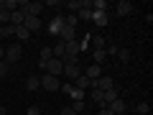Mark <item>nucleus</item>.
I'll list each match as a JSON object with an SVG mask.
<instances>
[{"label":"nucleus","mask_w":153,"mask_h":115,"mask_svg":"<svg viewBox=\"0 0 153 115\" xmlns=\"http://www.w3.org/2000/svg\"><path fill=\"white\" fill-rule=\"evenodd\" d=\"M21 56H23V46H21V44H8V46H5V64H8V66H10V64H18Z\"/></svg>","instance_id":"f257e3e1"},{"label":"nucleus","mask_w":153,"mask_h":115,"mask_svg":"<svg viewBox=\"0 0 153 115\" xmlns=\"http://www.w3.org/2000/svg\"><path fill=\"white\" fill-rule=\"evenodd\" d=\"M38 69H44V74L59 77V74H61V69H64V64H61V59H49L46 64H41V61H38Z\"/></svg>","instance_id":"f03ea898"},{"label":"nucleus","mask_w":153,"mask_h":115,"mask_svg":"<svg viewBox=\"0 0 153 115\" xmlns=\"http://www.w3.org/2000/svg\"><path fill=\"white\" fill-rule=\"evenodd\" d=\"M41 90H46V92H56V90H61V82H59V77L44 74V77H41Z\"/></svg>","instance_id":"7ed1b4c3"},{"label":"nucleus","mask_w":153,"mask_h":115,"mask_svg":"<svg viewBox=\"0 0 153 115\" xmlns=\"http://www.w3.org/2000/svg\"><path fill=\"white\" fill-rule=\"evenodd\" d=\"M76 18L84 23H92V0H82V8H79Z\"/></svg>","instance_id":"20e7f679"},{"label":"nucleus","mask_w":153,"mask_h":115,"mask_svg":"<svg viewBox=\"0 0 153 115\" xmlns=\"http://www.w3.org/2000/svg\"><path fill=\"white\" fill-rule=\"evenodd\" d=\"M61 74L66 77V82H74L76 77L82 74V69H79V64H64V69H61Z\"/></svg>","instance_id":"39448f33"},{"label":"nucleus","mask_w":153,"mask_h":115,"mask_svg":"<svg viewBox=\"0 0 153 115\" xmlns=\"http://www.w3.org/2000/svg\"><path fill=\"white\" fill-rule=\"evenodd\" d=\"M61 28H64V16H54V18L49 21V26H46V31L54 33V36H59Z\"/></svg>","instance_id":"423d86ee"},{"label":"nucleus","mask_w":153,"mask_h":115,"mask_svg":"<svg viewBox=\"0 0 153 115\" xmlns=\"http://www.w3.org/2000/svg\"><path fill=\"white\" fill-rule=\"evenodd\" d=\"M92 23H94L97 28H105V26L110 23V16H107L105 10H92Z\"/></svg>","instance_id":"0eeeda50"},{"label":"nucleus","mask_w":153,"mask_h":115,"mask_svg":"<svg viewBox=\"0 0 153 115\" xmlns=\"http://www.w3.org/2000/svg\"><path fill=\"white\" fill-rule=\"evenodd\" d=\"M23 26L33 33V31H41V28H44V21H41V18H33V16H26L23 18Z\"/></svg>","instance_id":"6e6552de"},{"label":"nucleus","mask_w":153,"mask_h":115,"mask_svg":"<svg viewBox=\"0 0 153 115\" xmlns=\"http://www.w3.org/2000/svg\"><path fill=\"white\" fill-rule=\"evenodd\" d=\"M59 41L61 44H69V41H76V28H69V26H64L59 31Z\"/></svg>","instance_id":"1a4fd4ad"},{"label":"nucleus","mask_w":153,"mask_h":115,"mask_svg":"<svg viewBox=\"0 0 153 115\" xmlns=\"http://www.w3.org/2000/svg\"><path fill=\"white\" fill-rule=\"evenodd\" d=\"M107 110H110L112 115H120V113H125V110H128V105H125V100L120 97V100H115V102H110Z\"/></svg>","instance_id":"9d476101"},{"label":"nucleus","mask_w":153,"mask_h":115,"mask_svg":"<svg viewBox=\"0 0 153 115\" xmlns=\"http://www.w3.org/2000/svg\"><path fill=\"white\" fill-rule=\"evenodd\" d=\"M102 97H105V105H110V102H115V100H120V90H117V87H110V90H105V92H102Z\"/></svg>","instance_id":"9b49d317"},{"label":"nucleus","mask_w":153,"mask_h":115,"mask_svg":"<svg viewBox=\"0 0 153 115\" xmlns=\"http://www.w3.org/2000/svg\"><path fill=\"white\" fill-rule=\"evenodd\" d=\"M105 36H100V33H92V38H89V46H94L92 51H100V49H105Z\"/></svg>","instance_id":"f8f14e48"},{"label":"nucleus","mask_w":153,"mask_h":115,"mask_svg":"<svg viewBox=\"0 0 153 115\" xmlns=\"http://www.w3.org/2000/svg\"><path fill=\"white\" fill-rule=\"evenodd\" d=\"M71 84H74L76 90H82V92H87V90L92 87V84H89V79H87V77H84V74H79V77H76V79H74V82H71Z\"/></svg>","instance_id":"ddd939ff"},{"label":"nucleus","mask_w":153,"mask_h":115,"mask_svg":"<svg viewBox=\"0 0 153 115\" xmlns=\"http://www.w3.org/2000/svg\"><path fill=\"white\" fill-rule=\"evenodd\" d=\"M38 87H41V77L31 74V77H28V79H26V90H28V92H36Z\"/></svg>","instance_id":"4468645a"},{"label":"nucleus","mask_w":153,"mask_h":115,"mask_svg":"<svg viewBox=\"0 0 153 115\" xmlns=\"http://www.w3.org/2000/svg\"><path fill=\"white\" fill-rule=\"evenodd\" d=\"M64 8H66V13L76 16V13H79V8H82V0H66V3H64Z\"/></svg>","instance_id":"2eb2a0df"},{"label":"nucleus","mask_w":153,"mask_h":115,"mask_svg":"<svg viewBox=\"0 0 153 115\" xmlns=\"http://www.w3.org/2000/svg\"><path fill=\"white\" fill-rule=\"evenodd\" d=\"M115 10H117V16H128V13H133V5L128 0H120V3L115 5Z\"/></svg>","instance_id":"dca6fc26"},{"label":"nucleus","mask_w":153,"mask_h":115,"mask_svg":"<svg viewBox=\"0 0 153 115\" xmlns=\"http://www.w3.org/2000/svg\"><path fill=\"white\" fill-rule=\"evenodd\" d=\"M89 100L97 102L100 108H107V105H105V97H102V90H89Z\"/></svg>","instance_id":"f3484780"},{"label":"nucleus","mask_w":153,"mask_h":115,"mask_svg":"<svg viewBox=\"0 0 153 115\" xmlns=\"http://www.w3.org/2000/svg\"><path fill=\"white\" fill-rule=\"evenodd\" d=\"M84 77H87V79H100V77H102V66L92 64V66L87 69V74H84Z\"/></svg>","instance_id":"a211bd4d"},{"label":"nucleus","mask_w":153,"mask_h":115,"mask_svg":"<svg viewBox=\"0 0 153 115\" xmlns=\"http://www.w3.org/2000/svg\"><path fill=\"white\" fill-rule=\"evenodd\" d=\"M16 38L18 41H28V38H31V31H28L26 26H16Z\"/></svg>","instance_id":"6ab92c4d"},{"label":"nucleus","mask_w":153,"mask_h":115,"mask_svg":"<svg viewBox=\"0 0 153 115\" xmlns=\"http://www.w3.org/2000/svg\"><path fill=\"white\" fill-rule=\"evenodd\" d=\"M0 8L8 13H16L18 10V0H0Z\"/></svg>","instance_id":"aec40b11"},{"label":"nucleus","mask_w":153,"mask_h":115,"mask_svg":"<svg viewBox=\"0 0 153 115\" xmlns=\"http://www.w3.org/2000/svg\"><path fill=\"white\" fill-rule=\"evenodd\" d=\"M64 54L79 56V44H76V41H69V44H64Z\"/></svg>","instance_id":"412c9836"},{"label":"nucleus","mask_w":153,"mask_h":115,"mask_svg":"<svg viewBox=\"0 0 153 115\" xmlns=\"http://www.w3.org/2000/svg\"><path fill=\"white\" fill-rule=\"evenodd\" d=\"M0 36H3V38H5V36H16V26H13V23L0 26Z\"/></svg>","instance_id":"4be33fe9"},{"label":"nucleus","mask_w":153,"mask_h":115,"mask_svg":"<svg viewBox=\"0 0 153 115\" xmlns=\"http://www.w3.org/2000/svg\"><path fill=\"white\" fill-rule=\"evenodd\" d=\"M92 59H94V64L100 66L105 59H107V51H105V49H100V51H92Z\"/></svg>","instance_id":"5701e85b"},{"label":"nucleus","mask_w":153,"mask_h":115,"mask_svg":"<svg viewBox=\"0 0 153 115\" xmlns=\"http://www.w3.org/2000/svg\"><path fill=\"white\" fill-rule=\"evenodd\" d=\"M69 108H71V110H74V113H76V115H84V100H74V102H71V105H69Z\"/></svg>","instance_id":"b1692460"},{"label":"nucleus","mask_w":153,"mask_h":115,"mask_svg":"<svg viewBox=\"0 0 153 115\" xmlns=\"http://www.w3.org/2000/svg\"><path fill=\"white\" fill-rule=\"evenodd\" d=\"M23 18H26V16H23L21 10H16V13H10V23H13V26H23Z\"/></svg>","instance_id":"393cba45"},{"label":"nucleus","mask_w":153,"mask_h":115,"mask_svg":"<svg viewBox=\"0 0 153 115\" xmlns=\"http://www.w3.org/2000/svg\"><path fill=\"white\" fill-rule=\"evenodd\" d=\"M49 59H54V54H51V46H44V49H41V64H46Z\"/></svg>","instance_id":"a878e982"},{"label":"nucleus","mask_w":153,"mask_h":115,"mask_svg":"<svg viewBox=\"0 0 153 115\" xmlns=\"http://www.w3.org/2000/svg\"><path fill=\"white\" fill-rule=\"evenodd\" d=\"M115 56H117V59H120V61H130V49H117V54H115Z\"/></svg>","instance_id":"bb28decb"},{"label":"nucleus","mask_w":153,"mask_h":115,"mask_svg":"<svg viewBox=\"0 0 153 115\" xmlns=\"http://www.w3.org/2000/svg\"><path fill=\"white\" fill-rule=\"evenodd\" d=\"M92 10H105L107 13V3L105 0H92Z\"/></svg>","instance_id":"cd10ccee"},{"label":"nucleus","mask_w":153,"mask_h":115,"mask_svg":"<svg viewBox=\"0 0 153 115\" xmlns=\"http://www.w3.org/2000/svg\"><path fill=\"white\" fill-rule=\"evenodd\" d=\"M5 23H10V13L0 8V26H5Z\"/></svg>","instance_id":"c85d7f7f"},{"label":"nucleus","mask_w":153,"mask_h":115,"mask_svg":"<svg viewBox=\"0 0 153 115\" xmlns=\"http://www.w3.org/2000/svg\"><path fill=\"white\" fill-rule=\"evenodd\" d=\"M148 110H151V108H148V102H138V108H135V113H140V115H146Z\"/></svg>","instance_id":"c756f323"},{"label":"nucleus","mask_w":153,"mask_h":115,"mask_svg":"<svg viewBox=\"0 0 153 115\" xmlns=\"http://www.w3.org/2000/svg\"><path fill=\"white\" fill-rule=\"evenodd\" d=\"M8 74V64H5V59H0V79Z\"/></svg>","instance_id":"7c9ffc66"},{"label":"nucleus","mask_w":153,"mask_h":115,"mask_svg":"<svg viewBox=\"0 0 153 115\" xmlns=\"http://www.w3.org/2000/svg\"><path fill=\"white\" fill-rule=\"evenodd\" d=\"M26 115H41V108H36V105H31V108L26 110Z\"/></svg>","instance_id":"2f4dec72"},{"label":"nucleus","mask_w":153,"mask_h":115,"mask_svg":"<svg viewBox=\"0 0 153 115\" xmlns=\"http://www.w3.org/2000/svg\"><path fill=\"white\" fill-rule=\"evenodd\" d=\"M56 5H61L59 0H46V3H44V8H56Z\"/></svg>","instance_id":"473e14b6"},{"label":"nucleus","mask_w":153,"mask_h":115,"mask_svg":"<svg viewBox=\"0 0 153 115\" xmlns=\"http://www.w3.org/2000/svg\"><path fill=\"white\" fill-rule=\"evenodd\" d=\"M61 115H76V113H74L71 108H64V110H61Z\"/></svg>","instance_id":"72a5a7b5"},{"label":"nucleus","mask_w":153,"mask_h":115,"mask_svg":"<svg viewBox=\"0 0 153 115\" xmlns=\"http://www.w3.org/2000/svg\"><path fill=\"white\" fill-rule=\"evenodd\" d=\"M100 115H112V113H110L107 108H102V110H100Z\"/></svg>","instance_id":"f704fd0d"},{"label":"nucleus","mask_w":153,"mask_h":115,"mask_svg":"<svg viewBox=\"0 0 153 115\" xmlns=\"http://www.w3.org/2000/svg\"><path fill=\"white\" fill-rule=\"evenodd\" d=\"M0 59H5V46H0Z\"/></svg>","instance_id":"c9c22d12"},{"label":"nucleus","mask_w":153,"mask_h":115,"mask_svg":"<svg viewBox=\"0 0 153 115\" xmlns=\"http://www.w3.org/2000/svg\"><path fill=\"white\" fill-rule=\"evenodd\" d=\"M5 113H8V110H5V108H0V115H5Z\"/></svg>","instance_id":"e433bc0d"},{"label":"nucleus","mask_w":153,"mask_h":115,"mask_svg":"<svg viewBox=\"0 0 153 115\" xmlns=\"http://www.w3.org/2000/svg\"><path fill=\"white\" fill-rule=\"evenodd\" d=\"M0 44H3V36H0Z\"/></svg>","instance_id":"4c0bfd02"},{"label":"nucleus","mask_w":153,"mask_h":115,"mask_svg":"<svg viewBox=\"0 0 153 115\" xmlns=\"http://www.w3.org/2000/svg\"><path fill=\"white\" fill-rule=\"evenodd\" d=\"M120 115H125V113H120Z\"/></svg>","instance_id":"58836bf2"}]
</instances>
